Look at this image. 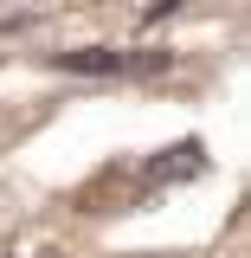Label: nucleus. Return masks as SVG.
Here are the masks:
<instances>
[{"instance_id":"obj_1","label":"nucleus","mask_w":251,"mask_h":258,"mask_svg":"<svg viewBox=\"0 0 251 258\" xmlns=\"http://www.w3.org/2000/svg\"><path fill=\"white\" fill-rule=\"evenodd\" d=\"M58 71H84V78H123V71H161L168 52H142V58H129V52H110V45H77V52H52Z\"/></svg>"},{"instance_id":"obj_2","label":"nucleus","mask_w":251,"mask_h":258,"mask_svg":"<svg viewBox=\"0 0 251 258\" xmlns=\"http://www.w3.org/2000/svg\"><path fill=\"white\" fill-rule=\"evenodd\" d=\"M193 174H206V149H200L193 136H187V142H174V149H161V155L142 168V181H148V187H161V181L174 187V181H193Z\"/></svg>"},{"instance_id":"obj_3","label":"nucleus","mask_w":251,"mask_h":258,"mask_svg":"<svg viewBox=\"0 0 251 258\" xmlns=\"http://www.w3.org/2000/svg\"><path fill=\"white\" fill-rule=\"evenodd\" d=\"M168 13H181V0H155V7L142 13V26H155V20H168Z\"/></svg>"}]
</instances>
